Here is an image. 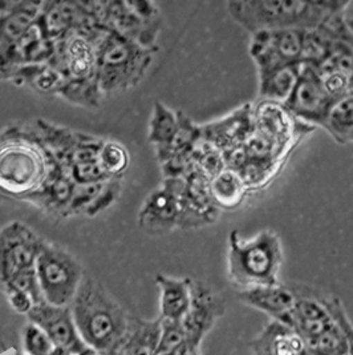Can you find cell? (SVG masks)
I'll use <instances>...</instances> for the list:
<instances>
[{
    "mask_svg": "<svg viewBox=\"0 0 353 355\" xmlns=\"http://www.w3.org/2000/svg\"><path fill=\"white\" fill-rule=\"evenodd\" d=\"M1 286H3L4 291H17L26 293L27 295H30L33 298L35 305H37L40 302H44L42 289H40V284H39V278H37L35 268L21 270L17 275H12Z\"/></svg>",
    "mask_w": 353,
    "mask_h": 355,
    "instance_id": "obj_29",
    "label": "cell"
},
{
    "mask_svg": "<svg viewBox=\"0 0 353 355\" xmlns=\"http://www.w3.org/2000/svg\"><path fill=\"white\" fill-rule=\"evenodd\" d=\"M211 196L218 209L238 208L247 196V187L238 171L225 168L210 181Z\"/></svg>",
    "mask_w": 353,
    "mask_h": 355,
    "instance_id": "obj_23",
    "label": "cell"
},
{
    "mask_svg": "<svg viewBox=\"0 0 353 355\" xmlns=\"http://www.w3.org/2000/svg\"><path fill=\"white\" fill-rule=\"evenodd\" d=\"M323 130L338 144H353V92L332 107Z\"/></svg>",
    "mask_w": 353,
    "mask_h": 355,
    "instance_id": "obj_25",
    "label": "cell"
},
{
    "mask_svg": "<svg viewBox=\"0 0 353 355\" xmlns=\"http://www.w3.org/2000/svg\"><path fill=\"white\" fill-rule=\"evenodd\" d=\"M350 6V1L337 0H234L226 3L228 15L251 35L260 31L318 30L334 17L344 15Z\"/></svg>",
    "mask_w": 353,
    "mask_h": 355,
    "instance_id": "obj_1",
    "label": "cell"
},
{
    "mask_svg": "<svg viewBox=\"0 0 353 355\" xmlns=\"http://www.w3.org/2000/svg\"><path fill=\"white\" fill-rule=\"evenodd\" d=\"M8 80L28 85L36 92L44 95H59L65 83L64 76L47 63L20 65Z\"/></svg>",
    "mask_w": 353,
    "mask_h": 355,
    "instance_id": "obj_22",
    "label": "cell"
},
{
    "mask_svg": "<svg viewBox=\"0 0 353 355\" xmlns=\"http://www.w3.org/2000/svg\"><path fill=\"white\" fill-rule=\"evenodd\" d=\"M186 345V333L182 321L161 318V338L156 355H176Z\"/></svg>",
    "mask_w": 353,
    "mask_h": 355,
    "instance_id": "obj_28",
    "label": "cell"
},
{
    "mask_svg": "<svg viewBox=\"0 0 353 355\" xmlns=\"http://www.w3.org/2000/svg\"><path fill=\"white\" fill-rule=\"evenodd\" d=\"M35 269L44 301L53 306H71L85 277L79 259L60 245L46 243Z\"/></svg>",
    "mask_w": 353,
    "mask_h": 355,
    "instance_id": "obj_6",
    "label": "cell"
},
{
    "mask_svg": "<svg viewBox=\"0 0 353 355\" xmlns=\"http://www.w3.org/2000/svg\"><path fill=\"white\" fill-rule=\"evenodd\" d=\"M224 301L201 282L193 281L192 305L182 320L186 333V346L198 349L202 337L208 333L217 318L224 313Z\"/></svg>",
    "mask_w": 353,
    "mask_h": 355,
    "instance_id": "obj_13",
    "label": "cell"
},
{
    "mask_svg": "<svg viewBox=\"0 0 353 355\" xmlns=\"http://www.w3.org/2000/svg\"><path fill=\"white\" fill-rule=\"evenodd\" d=\"M112 355H121V354H118V353H114V354H112Z\"/></svg>",
    "mask_w": 353,
    "mask_h": 355,
    "instance_id": "obj_37",
    "label": "cell"
},
{
    "mask_svg": "<svg viewBox=\"0 0 353 355\" xmlns=\"http://www.w3.org/2000/svg\"><path fill=\"white\" fill-rule=\"evenodd\" d=\"M157 51L108 30L97 46V84L101 94L113 95L140 84Z\"/></svg>",
    "mask_w": 353,
    "mask_h": 355,
    "instance_id": "obj_5",
    "label": "cell"
},
{
    "mask_svg": "<svg viewBox=\"0 0 353 355\" xmlns=\"http://www.w3.org/2000/svg\"><path fill=\"white\" fill-rule=\"evenodd\" d=\"M282 263V240L273 230L266 229L248 239L242 237L238 230L230 233L227 275L241 291L279 284Z\"/></svg>",
    "mask_w": 353,
    "mask_h": 355,
    "instance_id": "obj_4",
    "label": "cell"
},
{
    "mask_svg": "<svg viewBox=\"0 0 353 355\" xmlns=\"http://www.w3.org/2000/svg\"><path fill=\"white\" fill-rule=\"evenodd\" d=\"M79 355H101L98 352H96L95 349H92V347H87L82 353H80Z\"/></svg>",
    "mask_w": 353,
    "mask_h": 355,
    "instance_id": "obj_34",
    "label": "cell"
},
{
    "mask_svg": "<svg viewBox=\"0 0 353 355\" xmlns=\"http://www.w3.org/2000/svg\"><path fill=\"white\" fill-rule=\"evenodd\" d=\"M46 240L20 221L0 227V284L21 270L35 268Z\"/></svg>",
    "mask_w": 353,
    "mask_h": 355,
    "instance_id": "obj_9",
    "label": "cell"
},
{
    "mask_svg": "<svg viewBox=\"0 0 353 355\" xmlns=\"http://www.w3.org/2000/svg\"><path fill=\"white\" fill-rule=\"evenodd\" d=\"M27 318L40 327L55 346L65 347L73 355L80 354L88 347L79 334L71 306H53L44 301L35 305Z\"/></svg>",
    "mask_w": 353,
    "mask_h": 355,
    "instance_id": "obj_12",
    "label": "cell"
},
{
    "mask_svg": "<svg viewBox=\"0 0 353 355\" xmlns=\"http://www.w3.org/2000/svg\"><path fill=\"white\" fill-rule=\"evenodd\" d=\"M336 101L327 94L315 67L303 64L300 78L284 103L289 112L308 124L324 127Z\"/></svg>",
    "mask_w": 353,
    "mask_h": 355,
    "instance_id": "obj_11",
    "label": "cell"
},
{
    "mask_svg": "<svg viewBox=\"0 0 353 355\" xmlns=\"http://www.w3.org/2000/svg\"><path fill=\"white\" fill-rule=\"evenodd\" d=\"M179 127L178 112L170 110L165 104L157 101L153 107V112L149 121L147 140L156 148V153L160 155L172 144Z\"/></svg>",
    "mask_w": 353,
    "mask_h": 355,
    "instance_id": "obj_24",
    "label": "cell"
},
{
    "mask_svg": "<svg viewBox=\"0 0 353 355\" xmlns=\"http://www.w3.org/2000/svg\"><path fill=\"white\" fill-rule=\"evenodd\" d=\"M7 355H24L21 354V353H19V352H12V353H8Z\"/></svg>",
    "mask_w": 353,
    "mask_h": 355,
    "instance_id": "obj_36",
    "label": "cell"
},
{
    "mask_svg": "<svg viewBox=\"0 0 353 355\" xmlns=\"http://www.w3.org/2000/svg\"><path fill=\"white\" fill-rule=\"evenodd\" d=\"M296 297L298 295L293 291L280 284L255 286L238 291V298L244 305L254 307L270 315L273 321L286 326H289Z\"/></svg>",
    "mask_w": 353,
    "mask_h": 355,
    "instance_id": "obj_14",
    "label": "cell"
},
{
    "mask_svg": "<svg viewBox=\"0 0 353 355\" xmlns=\"http://www.w3.org/2000/svg\"><path fill=\"white\" fill-rule=\"evenodd\" d=\"M303 64L283 65L259 78V96L262 100L284 104L300 78Z\"/></svg>",
    "mask_w": 353,
    "mask_h": 355,
    "instance_id": "obj_21",
    "label": "cell"
},
{
    "mask_svg": "<svg viewBox=\"0 0 353 355\" xmlns=\"http://www.w3.org/2000/svg\"><path fill=\"white\" fill-rule=\"evenodd\" d=\"M71 310L88 347L101 355L118 352L127 334L129 315L100 282L85 275Z\"/></svg>",
    "mask_w": 353,
    "mask_h": 355,
    "instance_id": "obj_3",
    "label": "cell"
},
{
    "mask_svg": "<svg viewBox=\"0 0 353 355\" xmlns=\"http://www.w3.org/2000/svg\"><path fill=\"white\" fill-rule=\"evenodd\" d=\"M23 347L26 355H51L55 345L40 327L30 322L23 330Z\"/></svg>",
    "mask_w": 353,
    "mask_h": 355,
    "instance_id": "obj_30",
    "label": "cell"
},
{
    "mask_svg": "<svg viewBox=\"0 0 353 355\" xmlns=\"http://www.w3.org/2000/svg\"><path fill=\"white\" fill-rule=\"evenodd\" d=\"M305 33L302 30H282L251 35L248 49L257 67V76L283 65L303 64Z\"/></svg>",
    "mask_w": 353,
    "mask_h": 355,
    "instance_id": "obj_8",
    "label": "cell"
},
{
    "mask_svg": "<svg viewBox=\"0 0 353 355\" xmlns=\"http://www.w3.org/2000/svg\"><path fill=\"white\" fill-rule=\"evenodd\" d=\"M108 28L95 24L68 33L55 42V53L48 64L65 81H97V46Z\"/></svg>",
    "mask_w": 353,
    "mask_h": 355,
    "instance_id": "obj_7",
    "label": "cell"
},
{
    "mask_svg": "<svg viewBox=\"0 0 353 355\" xmlns=\"http://www.w3.org/2000/svg\"><path fill=\"white\" fill-rule=\"evenodd\" d=\"M183 178H165L146 196L140 209L138 226L150 234H166L179 226Z\"/></svg>",
    "mask_w": 353,
    "mask_h": 355,
    "instance_id": "obj_10",
    "label": "cell"
},
{
    "mask_svg": "<svg viewBox=\"0 0 353 355\" xmlns=\"http://www.w3.org/2000/svg\"><path fill=\"white\" fill-rule=\"evenodd\" d=\"M97 160L107 178L111 180H123L128 171L130 156L128 149L121 143L114 140H104Z\"/></svg>",
    "mask_w": 353,
    "mask_h": 355,
    "instance_id": "obj_26",
    "label": "cell"
},
{
    "mask_svg": "<svg viewBox=\"0 0 353 355\" xmlns=\"http://www.w3.org/2000/svg\"><path fill=\"white\" fill-rule=\"evenodd\" d=\"M176 355H199L198 354V349H193L185 345V347L182 350H179Z\"/></svg>",
    "mask_w": 353,
    "mask_h": 355,
    "instance_id": "obj_32",
    "label": "cell"
},
{
    "mask_svg": "<svg viewBox=\"0 0 353 355\" xmlns=\"http://www.w3.org/2000/svg\"><path fill=\"white\" fill-rule=\"evenodd\" d=\"M312 355H350L348 340L335 322L308 345Z\"/></svg>",
    "mask_w": 353,
    "mask_h": 355,
    "instance_id": "obj_27",
    "label": "cell"
},
{
    "mask_svg": "<svg viewBox=\"0 0 353 355\" xmlns=\"http://www.w3.org/2000/svg\"><path fill=\"white\" fill-rule=\"evenodd\" d=\"M161 338V318L144 321L129 317L128 329L118 354L156 355Z\"/></svg>",
    "mask_w": 353,
    "mask_h": 355,
    "instance_id": "obj_20",
    "label": "cell"
},
{
    "mask_svg": "<svg viewBox=\"0 0 353 355\" xmlns=\"http://www.w3.org/2000/svg\"><path fill=\"white\" fill-rule=\"evenodd\" d=\"M345 24H347V28L350 30V33H352L353 36V17H345Z\"/></svg>",
    "mask_w": 353,
    "mask_h": 355,
    "instance_id": "obj_35",
    "label": "cell"
},
{
    "mask_svg": "<svg viewBox=\"0 0 353 355\" xmlns=\"http://www.w3.org/2000/svg\"><path fill=\"white\" fill-rule=\"evenodd\" d=\"M7 294L8 302L11 307L19 313V314H28L33 307L35 306L33 298L30 295H27L26 293L17 291H4Z\"/></svg>",
    "mask_w": 353,
    "mask_h": 355,
    "instance_id": "obj_31",
    "label": "cell"
},
{
    "mask_svg": "<svg viewBox=\"0 0 353 355\" xmlns=\"http://www.w3.org/2000/svg\"><path fill=\"white\" fill-rule=\"evenodd\" d=\"M156 282L161 291L160 318L182 321L192 305L193 279L159 275Z\"/></svg>",
    "mask_w": 353,
    "mask_h": 355,
    "instance_id": "obj_18",
    "label": "cell"
},
{
    "mask_svg": "<svg viewBox=\"0 0 353 355\" xmlns=\"http://www.w3.org/2000/svg\"><path fill=\"white\" fill-rule=\"evenodd\" d=\"M334 323L335 321L324 306L321 298L296 297L289 327L305 339L307 345L320 337Z\"/></svg>",
    "mask_w": 353,
    "mask_h": 355,
    "instance_id": "obj_15",
    "label": "cell"
},
{
    "mask_svg": "<svg viewBox=\"0 0 353 355\" xmlns=\"http://www.w3.org/2000/svg\"><path fill=\"white\" fill-rule=\"evenodd\" d=\"M51 355H73L68 349H65V347H60V346H55L53 347V352H52V354Z\"/></svg>",
    "mask_w": 353,
    "mask_h": 355,
    "instance_id": "obj_33",
    "label": "cell"
},
{
    "mask_svg": "<svg viewBox=\"0 0 353 355\" xmlns=\"http://www.w3.org/2000/svg\"><path fill=\"white\" fill-rule=\"evenodd\" d=\"M57 165L35 128L19 125L0 133V193L24 201L46 184Z\"/></svg>",
    "mask_w": 353,
    "mask_h": 355,
    "instance_id": "obj_2",
    "label": "cell"
},
{
    "mask_svg": "<svg viewBox=\"0 0 353 355\" xmlns=\"http://www.w3.org/2000/svg\"><path fill=\"white\" fill-rule=\"evenodd\" d=\"M254 355H312L305 339L283 323L273 321L251 343Z\"/></svg>",
    "mask_w": 353,
    "mask_h": 355,
    "instance_id": "obj_16",
    "label": "cell"
},
{
    "mask_svg": "<svg viewBox=\"0 0 353 355\" xmlns=\"http://www.w3.org/2000/svg\"><path fill=\"white\" fill-rule=\"evenodd\" d=\"M73 191L75 182L65 175L60 165H57L56 171L49 176L46 184L24 201L36 205L47 214L66 218Z\"/></svg>",
    "mask_w": 353,
    "mask_h": 355,
    "instance_id": "obj_17",
    "label": "cell"
},
{
    "mask_svg": "<svg viewBox=\"0 0 353 355\" xmlns=\"http://www.w3.org/2000/svg\"><path fill=\"white\" fill-rule=\"evenodd\" d=\"M292 119L284 104L262 100L253 112V128L283 148L291 136Z\"/></svg>",
    "mask_w": 353,
    "mask_h": 355,
    "instance_id": "obj_19",
    "label": "cell"
}]
</instances>
